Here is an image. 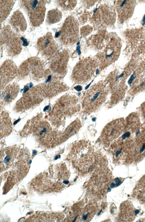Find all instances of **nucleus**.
I'll use <instances>...</instances> for the list:
<instances>
[{"mask_svg":"<svg viewBox=\"0 0 145 222\" xmlns=\"http://www.w3.org/2000/svg\"><path fill=\"white\" fill-rule=\"evenodd\" d=\"M9 23L12 28L18 32H25L27 27L26 21L23 14L18 10L13 13Z\"/></svg>","mask_w":145,"mask_h":222,"instance_id":"a211bd4d","label":"nucleus"},{"mask_svg":"<svg viewBox=\"0 0 145 222\" xmlns=\"http://www.w3.org/2000/svg\"><path fill=\"white\" fill-rule=\"evenodd\" d=\"M69 181L64 180L63 183L65 184H67L69 183Z\"/></svg>","mask_w":145,"mask_h":222,"instance_id":"473e14b6","label":"nucleus"},{"mask_svg":"<svg viewBox=\"0 0 145 222\" xmlns=\"http://www.w3.org/2000/svg\"><path fill=\"white\" fill-rule=\"evenodd\" d=\"M19 91V86L16 83L7 86L2 92L1 103L3 105L9 104L17 97Z\"/></svg>","mask_w":145,"mask_h":222,"instance_id":"6ab92c4d","label":"nucleus"},{"mask_svg":"<svg viewBox=\"0 0 145 222\" xmlns=\"http://www.w3.org/2000/svg\"><path fill=\"white\" fill-rule=\"evenodd\" d=\"M115 5L118 21L120 23H122L127 21L132 17L136 2L133 0H117Z\"/></svg>","mask_w":145,"mask_h":222,"instance_id":"2eb2a0df","label":"nucleus"},{"mask_svg":"<svg viewBox=\"0 0 145 222\" xmlns=\"http://www.w3.org/2000/svg\"><path fill=\"white\" fill-rule=\"evenodd\" d=\"M36 48L39 52L47 57L56 54L58 48L57 45L50 32H47L38 39Z\"/></svg>","mask_w":145,"mask_h":222,"instance_id":"4468645a","label":"nucleus"},{"mask_svg":"<svg viewBox=\"0 0 145 222\" xmlns=\"http://www.w3.org/2000/svg\"><path fill=\"white\" fill-rule=\"evenodd\" d=\"M67 85L59 81L51 83L48 85H45L44 93L45 97H54L68 89Z\"/></svg>","mask_w":145,"mask_h":222,"instance_id":"aec40b11","label":"nucleus"},{"mask_svg":"<svg viewBox=\"0 0 145 222\" xmlns=\"http://www.w3.org/2000/svg\"><path fill=\"white\" fill-rule=\"evenodd\" d=\"M77 217V216H76V217L73 220V222H75V221L76 220V219H77L76 218Z\"/></svg>","mask_w":145,"mask_h":222,"instance_id":"c9c22d12","label":"nucleus"},{"mask_svg":"<svg viewBox=\"0 0 145 222\" xmlns=\"http://www.w3.org/2000/svg\"><path fill=\"white\" fill-rule=\"evenodd\" d=\"M1 47L5 49L10 56H15L20 53L22 41L19 36L8 25L4 26L0 32Z\"/></svg>","mask_w":145,"mask_h":222,"instance_id":"423d86ee","label":"nucleus"},{"mask_svg":"<svg viewBox=\"0 0 145 222\" xmlns=\"http://www.w3.org/2000/svg\"><path fill=\"white\" fill-rule=\"evenodd\" d=\"M109 92L105 81L92 85L83 95L82 106L84 113L88 115L98 110L106 101Z\"/></svg>","mask_w":145,"mask_h":222,"instance_id":"f257e3e1","label":"nucleus"},{"mask_svg":"<svg viewBox=\"0 0 145 222\" xmlns=\"http://www.w3.org/2000/svg\"><path fill=\"white\" fill-rule=\"evenodd\" d=\"M114 181L117 186H118L121 184V180L119 178H117L115 179Z\"/></svg>","mask_w":145,"mask_h":222,"instance_id":"c756f323","label":"nucleus"},{"mask_svg":"<svg viewBox=\"0 0 145 222\" xmlns=\"http://www.w3.org/2000/svg\"><path fill=\"white\" fill-rule=\"evenodd\" d=\"M69 56L65 50L56 54L52 60L50 68L53 72L59 76L64 75L66 71Z\"/></svg>","mask_w":145,"mask_h":222,"instance_id":"f3484780","label":"nucleus"},{"mask_svg":"<svg viewBox=\"0 0 145 222\" xmlns=\"http://www.w3.org/2000/svg\"><path fill=\"white\" fill-rule=\"evenodd\" d=\"M81 123L78 119L71 123L67 127L61 139V141H66L70 137L76 134L81 127Z\"/></svg>","mask_w":145,"mask_h":222,"instance_id":"4be33fe9","label":"nucleus"},{"mask_svg":"<svg viewBox=\"0 0 145 222\" xmlns=\"http://www.w3.org/2000/svg\"><path fill=\"white\" fill-rule=\"evenodd\" d=\"M46 1L32 0L20 1L22 7L27 14L30 24L34 27L42 25L44 20Z\"/></svg>","mask_w":145,"mask_h":222,"instance_id":"20e7f679","label":"nucleus"},{"mask_svg":"<svg viewBox=\"0 0 145 222\" xmlns=\"http://www.w3.org/2000/svg\"><path fill=\"white\" fill-rule=\"evenodd\" d=\"M111 191V189L110 188H109V187H108V192H110Z\"/></svg>","mask_w":145,"mask_h":222,"instance_id":"f704fd0d","label":"nucleus"},{"mask_svg":"<svg viewBox=\"0 0 145 222\" xmlns=\"http://www.w3.org/2000/svg\"><path fill=\"white\" fill-rule=\"evenodd\" d=\"M62 14L61 12L57 9H53L47 13L46 23L48 25H51L58 23L61 19Z\"/></svg>","mask_w":145,"mask_h":222,"instance_id":"393cba45","label":"nucleus"},{"mask_svg":"<svg viewBox=\"0 0 145 222\" xmlns=\"http://www.w3.org/2000/svg\"><path fill=\"white\" fill-rule=\"evenodd\" d=\"M99 67L96 58H87L79 61L74 68L71 74V79L75 83H86L93 77L95 72Z\"/></svg>","mask_w":145,"mask_h":222,"instance_id":"f03ea898","label":"nucleus"},{"mask_svg":"<svg viewBox=\"0 0 145 222\" xmlns=\"http://www.w3.org/2000/svg\"><path fill=\"white\" fill-rule=\"evenodd\" d=\"M140 110L142 115L145 120V101L141 105Z\"/></svg>","mask_w":145,"mask_h":222,"instance_id":"c85d7f7f","label":"nucleus"},{"mask_svg":"<svg viewBox=\"0 0 145 222\" xmlns=\"http://www.w3.org/2000/svg\"><path fill=\"white\" fill-rule=\"evenodd\" d=\"M81 34L83 36H86L88 35L92 30V28L90 27L86 26L81 29Z\"/></svg>","mask_w":145,"mask_h":222,"instance_id":"cd10ccee","label":"nucleus"},{"mask_svg":"<svg viewBox=\"0 0 145 222\" xmlns=\"http://www.w3.org/2000/svg\"><path fill=\"white\" fill-rule=\"evenodd\" d=\"M109 38L105 31H101L90 38L88 43L93 47L99 50L105 46V42L108 41Z\"/></svg>","mask_w":145,"mask_h":222,"instance_id":"412c9836","label":"nucleus"},{"mask_svg":"<svg viewBox=\"0 0 145 222\" xmlns=\"http://www.w3.org/2000/svg\"><path fill=\"white\" fill-rule=\"evenodd\" d=\"M44 86L38 85L26 92L17 102L15 107L16 109L23 111L40 103L45 97Z\"/></svg>","mask_w":145,"mask_h":222,"instance_id":"1a4fd4ad","label":"nucleus"},{"mask_svg":"<svg viewBox=\"0 0 145 222\" xmlns=\"http://www.w3.org/2000/svg\"><path fill=\"white\" fill-rule=\"evenodd\" d=\"M78 24L73 17L69 16L64 22L60 30L56 33L59 42L64 45H71L78 39Z\"/></svg>","mask_w":145,"mask_h":222,"instance_id":"6e6552de","label":"nucleus"},{"mask_svg":"<svg viewBox=\"0 0 145 222\" xmlns=\"http://www.w3.org/2000/svg\"><path fill=\"white\" fill-rule=\"evenodd\" d=\"M125 123L124 119L120 118L107 123L104 127L99 137L101 143L106 147L109 146L123 133Z\"/></svg>","mask_w":145,"mask_h":222,"instance_id":"9d476101","label":"nucleus"},{"mask_svg":"<svg viewBox=\"0 0 145 222\" xmlns=\"http://www.w3.org/2000/svg\"><path fill=\"white\" fill-rule=\"evenodd\" d=\"M44 63L39 58L33 57L28 58L21 65L18 74L21 77L30 75L36 78H40L43 75Z\"/></svg>","mask_w":145,"mask_h":222,"instance_id":"f8f14e48","label":"nucleus"},{"mask_svg":"<svg viewBox=\"0 0 145 222\" xmlns=\"http://www.w3.org/2000/svg\"><path fill=\"white\" fill-rule=\"evenodd\" d=\"M15 1L1 0L0 1V20L1 23L8 17L12 9Z\"/></svg>","mask_w":145,"mask_h":222,"instance_id":"5701e85b","label":"nucleus"},{"mask_svg":"<svg viewBox=\"0 0 145 222\" xmlns=\"http://www.w3.org/2000/svg\"><path fill=\"white\" fill-rule=\"evenodd\" d=\"M91 18V22L95 27H110L115 23L116 14L112 8L103 5L95 9Z\"/></svg>","mask_w":145,"mask_h":222,"instance_id":"9b49d317","label":"nucleus"},{"mask_svg":"<svg viewBox=\"0 0 145 222\" xmlns=\"http://www.w3.org/2000/svg\"><path fill=\"white\" fill-rule=\"evenodd\" d=\"M18 70L15 64L10 60H7L3 63L0 68L1 90L18 74Z\"/></svg>","mask_w":145,"mask_h":222,"instance_id":"dca6fc26","label":"nucleus"},{"mask_svg":"<svg viewBox=\"0 0 145 222\" xmlns=\"http://www.w3.org/2000/svg\"><path fill=\"white\" fill-rule=\"evenodd\" d=\"M124 34L127 50L134 55L145 54V30L144 28L127 29Z\"/></svg>","mask_w":145,"mask_h":222,"instance_id":"0eeeda50","label":"nucleus"},{"mask_svg":"<svg viewBox=\"0 0 145 222\" xmlns=\"http://www.w3.org/2000/svg\"><path fill=\"white\" fill-rule=\"evenodd\" d=\"M145 157V129L135 137L130 147L126 160L138 162Z\"/></svg>","mask_w":145,"mask_h":222,"instance_id":"ddd939ff","label":"nucleus"},{"mask_svg":"<svg viewBox=\"0 0 145 222\" xmlns=\"http://www.w3.org/2000/svg\"><path fill=\"white\" fill-rule=\"evenodd\" d=\"M102 209H101V210H100V211H99V213H98V214H97V215H100V214L101 213V211H102Z\"/></svg>","mask_w":145,"mask_h":222,"instance_id":"72a5a7b5","label":"nucleus"},{"mask_svg":"<svg viewBox=\"0 0 145 222\" xmlns=\"http://www.w3.org/2000/svg\"><path fill=\"white\" fill-rule=\"evenodd\" d=\"M34 133L39 138L44 141V138L47 136L48 137L50 134V129L47 123L44 122H40L35 125L34 129Z\"/></svg>","mask_w":145,"mask_h":222,"instance_id":"b1692460","label":"nucleus"},{"mask_svg":"<svg viewBox=\"0 0 145 222\" xmlns=\"http://www.w3.org/2000/svg\"><path fill=\"white\" fill-rule=\"evenodd\" d=\"M1 126H2V136L7 135L9 134L11 130V124L10 121L9 119L8 115L7 113H3L2 114V116L1 117Z\"/></svg>","mask_w":145,"mask_h":222,"instance_id":"a878e982","label":"nucleus"},{"mask_svg":"<svg viewBox=\"0 0 145 222\" xmlns=\"http://www.w3.org/2000/svg\"><path fill=\"white\" fill-rule=\"evenodd\" d=\"M116 186V184L114 183V182L111 183L110 185V186L111 188H113Z\"/></svg>","mask_w":145,"mask_h":222,"instance_id":"7c9ffc66","label":"nucleus"},{"mask_svg":"<svg viewBox=\"0 0 145 222\" xmlns=\"http://www.w3.org/2000/svg\"><path fill=\"white\" fill-rule=\"evenodd\" d=\"M80 105L76 96L66 94L60 98L54 105L51 114L59 118L71 115L79 110Z\"/></svg>","mask_w":145,"mask_h":222,"instance_id":"39448f33","label":"nucleus"},{"mask_svg":"<svg viewBox=\"0 0 145 222\" xmlns=\"http://www.w3.org/2000/svg\"><path fill=\"white\" fill-rule=\"evenodd\" d=\"M76 1L74 0H57V5L65 10H72L75 7Z\"/></svg>","mask_w":145,"mask_h":222,"instance_id":"bb28decb","label":"nucleus"},{"mask_svg":"<svg viewBox=\"0 0 145 222\" xmlns=\"http://www.w3.org/2000/svg\"><path fill=\"white\" fill-rule=\"evenodd\" d=\"M121 44L120 38L115 34L109 36L108 41L103 50L97 56L99 69L103 70L115 62L118 58Z\"/></svg>","mask_w":145,"mask_h":222,"instance_id":"7ed1b4c3","label":"nucleus"},{"mask_svg":"<svg viewBox=\"0 0 145 222\" xmlns=\"http://www.w3.org/2000/svg\"><path fill=\"white\" fill-rule=\"evenodd\" d=\"M88 215V214H87L83 216L82 219L84 220H85L87 219Z\"/></svg>","mask_w":145,"mask_h":222,"instance_id":"2f4dec72","label":"nucleus"}]
</instances>
